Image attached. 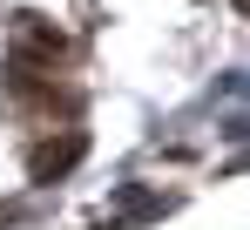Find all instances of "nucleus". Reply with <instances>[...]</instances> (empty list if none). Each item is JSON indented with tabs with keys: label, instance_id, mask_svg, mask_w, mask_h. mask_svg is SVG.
<instances>
[{
	"label": "nucleus",
	"instance_id": "1",
	"mask_svg": "<svg viewBox=\"0 0 250 230\" xmlns=\"http://www.w3.org/2000/svg\"><path fill=\"white\" fill-rule=\"evenodd\" d=\"M82 156H88V136H82V129H68V136H47L41 149L27 156V176H34V183H54V176H68Z\"/></svg>",
	"mask_w": 250,
	"mask_h": 230
},
{
	"label": "nucleus",
	"instance_id": "2",
	"mask_svg": "<svg viewBox=\"0 0 250 230\" xmlns=\"http://www.w3.org/2000/svg\"><path fill=\"white\" fill-rule=\"evenodd\" d=\"M230 7H237V14H244V21H250V0H230Z\"/></svg>",
	"mask_w": 250,
	"mask_h": 230
},
{
	"label": "nucleus",
	"instance_id": "3",
	"mask_svg": "<svg viewBox=\"0 0 250 230\" xmlns=\"http://www.w3.org/2000/svg\"><path fill=\"white\" fill-rule=\"evenodd\" d=\"M237 169H250V156H244V162H237Z\"/></svg>",
	"mask_w": 250,
	"mask_h": 230
}]
</instances>
